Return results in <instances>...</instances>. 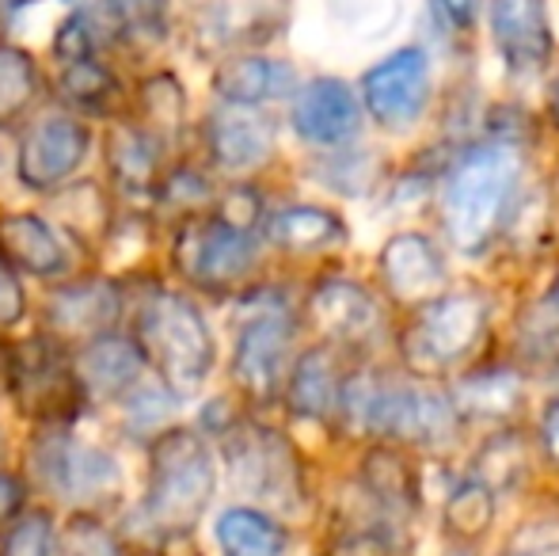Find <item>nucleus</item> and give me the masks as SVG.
<instances>
[{
	"label": "nucleus",
	"mask_w": 559,
	"mask_h": 556,
	"mask_svg": "<svg viewBox=\"0 0 559 556\" xmlns=\"http://www.w3.org/2000/svg\"><path fill=\"white\" fill-rule=\"evenodd\" d=\"M522 149L510 141L472 149L445 179L442 191V225L461 252H479L499 233L522 187Z\"/></svg>",
	"instance_id": "1"
},
{
	"label": "nucleus",
	"mask_w": 559,
	"mask_h": 556,
	"mask_svg": "<svg viewBox=\"0 0 559 556\" xmlns=\"http://www.w3.org/2000/svg\"><path fill=\"white\" fill-rule=\"evenodd\" d=\"M217 492V465L199 430L168 427L148 450L145 519L156 534L183 537L206 514Z\"/></svg>",
	"instance_id": "2"
},
{
	"label": "nucleus",
	"mask_w": 559,
	"mask_h": 556,
	"mask_svg": "<svg viewBox=\"0 0 559 556\" xmlns=\"http://www.w3.org/2000/svg\"><path fill=\"white\" fill-rule=\"evenodd\" d=\"M338 416L346 423H361L381 438L415 446L449 442L456 435V419H461L445 393H430V389H415L404 381L377 378V374L343 378Z\"/></svg>",
	"instance_id": "3"
},
{
	"label": "nucleus",
	"mask_w": 559,
	"mask_h": 556,
	"mask_svg": "<svg viewBox=\"0 0 559 556\" xmlns=\"http://www.w3.org/2000/svg\"><path fill=\"white\" fill-rule=\"evenodd\" d=\"M141 358L160 374V386L171 397H191L214 370V335L202 320L199 305L183 294H153L138 312V340Z\"/></svg>",
	"instance_id": "4"
},
{
	"label": "nucleus",
	"mask_w": 559,
	"mask_h": 556,
	"mask_svg": "<svg viewBox=\"0 0 559 556\" xmlns=\"http://www.w3.org/2000/svg\"><path fill=\"white\" fill-rule=\"evenodd\" d=\"M484 332L487 297L476 289H453V294H438L415 305V317L407 320L400 351L415 374L435 378V374H445L449 366L464 363L484 340Z\"/></svg>",
	"instance_id": "5"
},
{
	"label": "nucleus",
	"mask_w": 559,
	"mask_h": 556,
	"mask_svg": "<svg viewBox=\"0 0 559 556\" xmlns=\"http://www.w3.org/2000/svg\"><path fill=\"white\" fill-rule=\"evenodd\" d=\"M4 381L23 416L43 427H66L84 404L73 366L50 335L12 343L4 355Z\"/></svg>",
	"instance_id": "6"
},
{
	"label": "nucleus",
	"mask_w": 559,
	"mask_h": 556,
	"mask_svg": "<svg viewBox=\"0 0 559 556\" xmlns=\"http://www.w3.org/2000/svg\"><path fill=\"white\" fill-rule=\"evenodd\" d=\"M171 263L187 282H194L199 289H228L236 286L255 263V240L251 233L233 229L222 217H202L191 214L176 233L171 245Z\"/></svg>",
	"instance_id": "7"
},
{
	"label": "nucleus",
	"mask_w": 559,
	"mask_h": 556,
	"mask_svg": "<svg viewBox=\"0 0 559 556\" xmlns=\"http://www.w3.org/2000/svg\"><path fill=\"white\" fill-rule=\"evenodd\" d=\"M31 465L46 488L69 499H99L118 488V461L107 450L76 442L66 427H50L35 438Z\"/></svg>",
	"instance_id": "8"
},
{
	"label": "nucleus",
	"mask_w": 559,
	"mask_h": 556,
	"mask_svg": "<svg viewBox=\"0 0 559 556\" xmlns=\"http://www.w3.org/2000/svg\"><path fill=\"white\" fill-rule=\"evenodd\" d=\"M289 343H294V320L282 305H255L251 317L240 324L233 355V378L251 401H271L286 374Z\"/></svg>",
	"instance_id": "9"
},
{
	"label": "nucleus",
	"mask_w": 559,
	"mask_h": 556,
	"mask_svg": "<svg viewBox=\"0 0 559 556\" xmlns=\"http://www.w3.org/2000/svg\"><path fill=\"white\" fill-rule=\"evenodd\" d=\"M361 99L381 127H412L430 99V61L419 46L396 50L361 76Z\"/></svg>",
	"instance_id": "10"
},
{
	"label": "nucleus",
	"mask_w": 559,
	"mask_h": 556,
	"mask_svg": "<svg viewBox=\"0 0 559 556\" xmlns=\"http://www.w3.org/2000/svg\"><path fill=\"white\" fill-rule=\"evenodd\" d=\"M92 149V134L73 115H50L23 134L15 153V171L31 191H53L84 164Z\"/></svg>",
	"instance_id": "11"
},
{
	"label": "nucleus",
	"mask_w": 559,
	"mask_h": 556,
	"mask_svg": "<svg viewBox=\"0 0 559 556\" xmlns=\"http://www.w3.org/2000/svg\"><path fill=\"white\" fill-rule=\"evenodd\" d=\"M309 324L324 335L328 343H366L373 340L381 324V305L361 282L350 279H324L305 301Z\"/></svg>",
	"instance_id": "12"
},
{
	"label": "nucleus",
	"mask_w": 559,
	"mask_h": 556,
	"mask_svg": "<svg viewBox=\"0 0 559 556\" xmlns=\"http://www.w3.org/2000/svg\"><path fill=\"white\" fill-rule=\"evenodd\" d=\"M228 465L243 488L259 496H286L297 492V458L286 438L263 427H243L228 435Z\"/></svg>",
	"instance_id": "13"
},
{
	"label": "nucleus",
	"mask_w": 559,
	"mask_h": 556,
	"mask_svg": "<svg viewBox=\"0 0 559 556\" xmlns=\"http://www.w3.org/2000/svg\"><path fill=\"white\" fill-rule=\"evenodd\" d=\"M122 309V289L111 279H81L50 294L46 324L58 340H96L107 335Z\"/></svg>",
	"instance_id": "14"
},
{
	"label": "nucleus",
	"mask_w": 559,
	"mask_h": 556,
	"mask_svg": "<svg viewBox=\"0 0 559 556\" xmlns=\"http://www.w3.org/2000/svg\"><path fill=\"white\" fill-rule=\"evenodd\" d=\"M381 279L396 301L423 305L430 297L445 294V260L423 233H396L381 248Z\"/></svg>",
	"instance_id": "15"
},
{
	"label": "nucleus",
	"mask_w": 559,
	"mask_h": 556,
	"mask_svg": "<svg viewBox=\"0 0 559 556\" xmlns=\"http://www.w3.org/2000/svg\"><path fill=\"white\" fill-rule=\"evenodd\" d=\"M491 35L502 66L514 73H533L552 58L545 0H491Z\"/></svg>",
	"instance_id": "16"
},
{
	"label": "nucleus",
	"mask_w": 559,
	"mask_h": 556,
	"mask_svg": "<svg viewBox=\"0 0 559 556\" xmlns=\"http://www.w3.org/2000/svg\"><path fill=\"white\" fill-rule=\"evenodd\" d=\"M294 130L312 145H343L361 130L358 96L335 76L305 84L294 99Z\"/></svg>",
	"instance_id": "17"
},
{
	"label": "nucleus",
	"mask_w": 559,
	"mask_h": 556,
	"mask_svg": "<svg viewBox=\"0 0 559 556\" xmlns=\"http://www.w3.org/2000/svg\"><path fill=\"white\" fill-rule=\"evenodd\" d=\"M274 119L255 107H236L228 104L222 111L210 115L206 141L210 156L222 164L225 171H251L274 153Z\"/></svg>",
	"instance_id": "18"
},
{
	"label": "nucleus",
	"mask_w": 559,
	"mask_h": 556,
	"mask_svg": "<svg viewBox=\"0 0 559 556\" xmlns=\"http://www.w3.org/2000/svg\"><path fill=\"white\" fill-rule=\"evenodd\" d=\"M141 370H145V358H141L138 343L111 332L84 343L73 363L81 393L99 397V401H115V397H126L130 389H138Z\"/></svg>",
	"instance_id": "19"
},
{
	"label": "nucleus",
	"mask_w": 559,
	"mask_h": 556,
	"mask_svg": "<svg viewBox=\"0 0 559 556\" xmlns=\"http://www.w3.org/2000/svg\"><path fill=\"white\" fill-rule=\"evenodd\" d=\"M297 88V69L278 58H259V54H240L225 58L214 73V92L225 104L259 107L271 99H286Z\"/></svg>",
	"instance_id": "20"
},
{
	"label": "nucleus",
	"mask_w": 559,
	"mask_h": 556,
	"mask_svg": "<svg viewBox=\"0 0 559 556\" xmlns=\"http://www.w3.org/2000/svg\"><path fill=\"white\" fill-rule=\"evenodd\" d=\"M289 0H210L202 12V38L210 46L266 43L286 27Z\"/></svg>",
	"instance_id": "21"
},
{
	"label": "nucleus",
	"mask_w": 559,
	"mask_h": 556,
	"mask_svg": "<svg viewBox=\"0 0 559 556\" xmlns=\"http://www.w3.org/2000/svg\"><path fill=\"white\" fill-rule=\"evenodd\" d=\"M0 260L27 275L53 279L66 275L69 256L61 237L38 214H4L0 217Z\"/></svg>",
	"instance_id": "22"
},
{
	"label": "nucleus",
	"mask_w": 559,
	"mask_h": 556,
	"mask_svg": "<svg viewBox=\"0 0 559 556\" xmlns=\"http://www.w3.org/2000/svg\"><path fill=\"white\" fill-rule=\"evenodd\" d=\"M343 393V370H338V351L332 343L309 347L294 363L286 381V404L301 419H328L338 412Z\"/></svg>",
	"instance_id": "23"
},
{
	"label": "nucleus",
	"mask_w": 559,
	"mask_h": 556,
	"mask_svg": "<svg viewBox=\"0 0 559 556\" xmlns=\"http://www.w3.org/2000/svg\"><path fill=\"white\" fill-rule=\"evenodd\" d=\"M107 164L126 191H156L160 184V138L145 127H115L107 138Z\"/></svg>",
	"instance_id": "24"
},
{
	"label": "nucleus",
	"mask_w": 559,
	"mask_h": 556,
	"mask_svg": "<svg viewBox=\"0 0 559 556\" xmlns=\"http://www.w3.org/2000/svg\"><path fill=\"white\" fill-rule=\"evenodd\" d=\"M266 237L271 245L286 248V252H320L346 240V225L338 222L332 210L320 206H286L266 222Z\"/></svg>",
	"instance_id": "25"
},
{
	"label": "nucleus",
	"mask_w": 559,
	"mask_h": 556,
	"mask_svg": "<svg viewBox=\"0 0 559 556\" xmlns=\"http://www.w3.org/2000/svg\"><path fill=\"white\" fill-rule=\"evenodd\" d=\"M217 545L225 556H282L286 530L255 507H228L217 519Z\"/></svg>",
	"instance_id": "26"
},
{
	"label": "nucleus",
	"mask_w": 559,
	"mask_h": 556,
	"mask_svg": "<svg viewBox=\"0 0 559 556\" xmlns=\"http://www.w3.org/2000/svg\"><path fill=\"white\" fill-rule=\"evenodd\" d=\"M361 481L389 511H415L419 507V473L392 446H377L361 461Z\"/></svg>",
	"instance_id": "27"
},
{
	"label": "nucleus",
	"mask_w": 559,
	"mask_h": 556,
	"mask_svg": "<svg viewBox=\"0 0 559 556\" xmlns=\"http://www.w3.org/2000/svg\"><path fill=\"white\" fill-rule=\"evenodd\" d=\"M61 99H69L73 107L88 115H115L122 104V84L104 61L84 58V61H66L58 76Z\"/></svg>",
	"instance_id": "28"
},
{
	"label": "nucleus",
	"mask_w": 559,
	"mask_h": 556,
	"mask_svg": "<svg viewBox=\"0 0 559 556\" xmlns=\"http://www.w3.org/2000/svg\"><path fill=\"white\" fill-rule=\"evenodd\" d=\"M518 404H522V381L514 370H479L468 381H461L453 397L456 416L464 412V416L507 419Z\"/></svg>",
	"instance_id": "29"
},
{
	"label": "nucleus",
	"mask_w": 559,
	"mask_h": 556,
	"mask_svg": "<svg viewBox=\"0 0 559 556\" xmlns=\"http://www.w3.org/2000/svg\"><path fill=\"white\" fill-rule=\"evenodd\" d=\"M495 522V492L484 488L479 481H464L449 492L442 527L453 542H476L479 534H487V527Z\"/></svg>",
	"instance_id": "30"
},
{
	"label": "nucleus",
	"mask_w": 559,
	"mask_h": 556,
	"mask_svg": "<svg viewBox=\"0 0 559 556\" xmlns=\"http://www.w3.org/2000/svg\"><path fill=\"white\" fill-rule=\"evenodd\" d=\"M38 66L31 54L15 46H0V127H12L23 111L38 99Z\"/></svg>",
	"instance_id": "31"
},
{
	"label": "nucleus",
	"mask_w": 559,
	"mask_h": 556,
	"mask_svg": "<svg viewBox=\"0 0 559 556\" xmlns=\"http://www.w3.org/2000/svg\"><path fill=\"white\" fill-rule=\"evenodd\" d=\"M58 217L66 225V233H73L76 240L99 245L107 237V225H111V206H107V194L96 184H76L58 202Z\"/></svg>",
	"instance_id": "32"
},
{
	"label": "nucleus",
	"mask_w": 559,
	"mask_h": 556,
	"mask_svg": "<svg viewBox=\"0 0 559 556\" xmlns=\"http://www.w3.org/2000/svg\"><path fill=\"white\" fill-rule=\"evenodd\" d=\"M141 111L148 119V134L153 138H176L187 115V96L171 73H156L141 84Z\"/></svg>",
	"instance_id": "33"
},
{
	"label": "nucleus",
	"mask_w": 559,
	"mask_h": 556,
	"mask_svg": "<svg viewBox=\"0 0 559 556\" xmlns=\"http://www.w3.org/2000/svg\"><path fill=\"white\" fill-rule=\"evenodd\" d=\"M525 465H530V450H525L522 435H499L491 438V442L479 450V461H476V476L472 481H479L484 488H502V484H514L518 476L525 473Z\"/></svg>",
	"instance_id": "34"
},
{
	"label": "nucleus",
	"mask_w": 559,
	"mask_h": 556,
	"mask_svg": "<svg viewBox=\"0 0 559 556\" xmlns=\"http://www.w3.org/2000/svg\"><path fill=\"white\" fill-rule=\"evenodd\" d=\"M61 556H126V549L96 514H73L61 534Z\"/></svg>",
	"instance_id": "35"
},
{
	"label": "nucleus",
	"mask_w": 559,
	"mask_h": 556,
	"mask_svg": "<svg viewBox=\"0 0 559 556\" xmlns=\"http://www.w3.org/2000/svg\"><path fill=\"white\" fill-rule=\"evenodd\" d=\"M0 556H53V519L46 511H27L8 527Z\"/></svg>",
	"instance_id": "36"
},
{
	"label": "nucleus",
	"mask_w": 559,
	"mask_h": 556,
	"mask_svg": "<svg viewBox=\"0 0 559 556\" xmlns=\"http://www.w3.org/2000/svg\"><path fill=\"white\" fill-rule=\"evenodd\" d=\"M122 35L160 38L168 31V0H107Z\"/></svg>",
	"instance_id": "37"
},
{
	"label": "nucleus",
	"mask_w": 559,
	"mask_h": 556,
	"mask_svg": "<svg viewBox=\"0 0 559 556\" xmlns=\"http://www.w3.org/2000/svg\"><path fill=\"white\" fill-rule=\"evenodd\" d=\"M332 15L343 27L358 31V27H373V31H389V23L396 20V0H328Z\"/></svg>",
	"instance_id": "38"
},
{
	"label": "nucleus",
	"mask_w": 559,
	"mask_h": 556,
	"mask_svg": "<svg viewBox=\"0 0 559 556\" xmlns=\"http://www.w3.org/2000/svg\"><path fill=\"white\" fill-rule=\"evenodd\" d=\"M156 194H160L168 206L187 210V214H191V210H199L202 202L210 199V184L194 168H176L168 179L156 184Z\"/></svg>",
	"instance_id": "39"
},
{
	"label": "nucleus",
	"mask_w": 559,
	"mask_h": 556,
	"mask_svg": "<svg viewBox=\"0 0 559 556\" xmlns=\"http://www.w3.org/2000/svg\"><path fill=\"white\" fill-rule=\"evenodd\" d=\"M126 412H130L133 427H156V419H164L171 409H176V397L168 389H133L126 393Z\"/></svg>",
	"instance_id": "40"
},
{
	"label": "nucleus",
	"mask_w": 559,
	"mask_h": 556,
	"mask_svg": "<svg viewBox=\"0 0 559 556\" xmlns=\"http://www.w3.org/2000/svg\"><path fill=\"white\" fill-rule=\"evenodd\" d=\"M23 312H27V297H23L20 279H15V271L0 260V328H12Z\"/></svg>",
	"instance_id": "41"
},
{
	"label": "nucleus",
	"mask_w": 559,
	"mask_h": 556,
	"mask_svg": "<svg viewBox=\"0 0 559 556\" xmlns=\"http://www.w3.org/2000/svg\"><path fill=\"white\" fill-rule=\"evenodd\" d=\"M435 4V15L445 23L449 31L464 35V31L476 27V15H479V0H430Z\"/></svg>",
	"instance_id": "42"
},
{
	"label": "nucleus",
	"mask_w": 559,
	"mask_h": 556,
	"mask_svg": "<svg viewBox=\"0 0 559 556\" xmlns=\"http://www.w3.org/2000/svg\"><path fill=\"white\" fill-rule=\"evenodd\" d=\"M23 499H27V488H23V481L15 473H4V469H0V534H4V530L12 527L15 519H20Z\"/></svg>",
	"instance_id": "43"
},
{
	"label": "nucleus",
	"mask_w": 559,
	"mask_h": 556,
	"mask_svg": "<svg viewBox=\"0 0 559 556\" xmlns=\"http://www.w3.org/2000/svg\"><path fill=\"white\" fill-rule=\"evenodd\" d=\"M328 556H389V545H384V537L361 530V534L338 537L332 549H328Z\"/></svg>",
	"instance_id": "44"
},
{
	"label": "nucleus",
	"mask_w": 559,
	"mask_h": 556,
	"mask_svg": "<svg viewBox=\"0 0 559 556\" xmlns=\"http://www.w3.org/2000/svg\"><path fill=\"white\" fill-rule=\"evenodd\" d=\"M540 442H545L548 458L559 461V401H552L540 416Z\"/></svg>",
	"instance_id": "45"
},
{
	"label": "nucleus",
	"mask_w": 559,
	"mask_h": 556,
	"mask_svg": "<svg viewBox=\"0 0 559 556\" xmlns=\"http://www.w3.org/2000/svg\"><path fill=\"white\" fill-rule=\"evenodd\" d=\"M510 556H559V537H537V542L530 545V549H522V545H514Z\"/></svg>",
	"instance_id": "46"
},
{
	"label": "nucleus",
	"mask_w": 559,
	"mask_h": 556,
	"mask_svg": "<svg viewBox=\"0 0 559 556\" xmlns=\"http://www.w3.org/2000/svg\"><path fill=\"white\" fill-rule=\"evenodd\" d=\"M540 312L552 320V328H559V279L552 282V289L545 294V301H540Z\"/></svg>",
	"instance_id": "47"
},
{
	"label": "nucleus",
	"mask_w": 559,
	"mask_h": 556,
	"mask_svg": "<svg viewBox=\"0 0 559 556\" xmlns=\"http://www.w3.org/2000/svg\"><path fill=\"white\" fill-rule=\"evenodd\" d=\"M552 119H556V127H559V81H556V88H552Z\"/></svg>",
	"instance_id": "48"
},
{
	"label": "nucleus",
	"mask_w": 559,
	"mask_h": 556,
	"mask_svg": "<svg viewBox=\"0 0 559 556\" xmlns=\"http://www.w3.org/2000/svg\"><path fill=\"white\" fill-rule=\"evenodd\" d=\"M445 556H472V553H468V549H461V545H456V549H449Z\"/></svg>",
	"instance_id": "49"
},
{
	"label": "nucleus",
	"mask_w": 559,
	"mask_h": 556,
	"mask_svg": "<svg viewBox=\"0 0 559 556\" xmlns=\"http://www.w3.org/2000/svg\"><path fill=\"white\" fill-rule=\"evenodd\" d=\"M0 378H4V363H0Z\"/></svg>",
	"instance_id": "50"
}]
</instances>
